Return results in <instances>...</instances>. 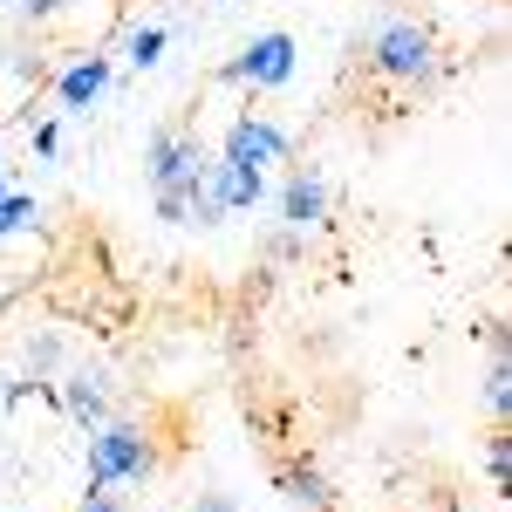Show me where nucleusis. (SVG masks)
Wrapping results in <instances>:
<instances>
[{
	"instance_id": "f257e3e1",
	"label": "nucleus",
	"mask_w": 512,
	"mask_h": 512,
	"mask_svg": "<svg viewBox=\"0 0 512 512\" xmlns=\"http://www.w3.org/2000/svg\"><path fill=\"white\" fill-rule=\"evenodd\" d=\"M437 35L431 21H417V14H390V21H376V35H369V69L383 82H403V89H424L437 82Z\"/></svg>"
},
{
	"instance_id": "f03ea898",
	"label": "nucleus",
	"mask_w": 512,
	"mask_h": 512,
	"mask_svg": "<svg viewBox=\"0 0 512 512\" xmlns=\"http://www.w3.org/2000/svg\"><path fill=\"white\" fill-rule=\"evenodd\" d=\"M158 472V444L144 437V424H123V417H103L89 431V465H82V485H144Z\"/></svg>"
},
{
	"instance_id": "7ed1b4c3",
	"label": "nucleus",
	"mask_w": 512,
	"mask_h": 512,
	"mask_svg": "<svg viewBox=\"0 0 512 512\" xmlns=\"http://www.w3.org/2000/svg\"><path fill=\"white\" fill-rule=\"evenodd\" d=\"M294 62H301L294 35H287V28H267V35H253L233 62H226V82H246V89H287V82H294Z\"/></svg>"
},
{
	"instance_id": "20e7f679",
	"label": "nucleus",
	"mask_w": 512,
	"mask_h": 512,
	"mask_svg": "<svg viewBox=\"0 0 512 512\" xmlns=\"http://www.w3.org/2000/svg\"><path fill=\"white\" fill-rule=\"evenodd\" d=\"M287 130H280L274 117H260V110H239L233 123H226V144H219V158L226 164H253V171H274V164H287Z\"/></svg>"
},
{
	"instance_id": "39448f33",
	"label": "nucleus",
	"mask_w": 512,
	"mask_h": 512,
	"mask_svg": "<svg viewBox=\"0 0 512 512\" xmlns=\"http://www.w3.org/2000/svg\"><path fill=\"white\" fill-rule=\"evenodd\" d=\"M144 164H151V192H171L205 171V144H198V130H151Z\"/></svg>"
},
{
	"instance_id": "423d86ee",
	"label": "nucleus",
	"mask_w": 512,
	"mask_h": 512,
	"mask_svg": "<svg viewBox=\"0 0 512 512\" xmlns=\"http://www.w3.org/2000/svg\"><path fill=\"white\" fill-rule=\"evenodd\" d=\"M110 76H117V62H110V55H82V62H69V69L55 76V103H62L69 117H89V110L103 103Z\"/></svg>"
},
{
	"instance_id": "0eeeda50",
	"label": "nucleus",
	"mask_w": 512,
	"mask_h": 512,
	"mask_svg": "<svg viewBox=\"0 0 512 512\" xmlns=\"http://www.w3.org/2000/svg\"><path fill=\"white\" fill-rule=\"evenodd\" d=\"M280 219H287L294 233H315L321 219H328V178L308 171V164H294L287 185H280Z\"/></svg>"
},
{
	"instance_id": "6e6552de",
	"label": "nucleus",
	"mask_w": 512,
	"mask_h": 512,
	"mask_svg": "<svg viewBox=\"0 0 512 512\" xmlns=\"http://www.w3.org/2000/svg\"><path fill=\"white\" fill-rule=\"evenodd\" d=\"M205 178H212V198H219L226 219H233V212H253V205L267 198V171H253V164H226L219 158Z\"/></svg>"
},
{
	"instance_id": "1a4fd4ad",
	"label": "nucleus",
	"mask_w": 512,
	"mask_h": 512,
	"mask_svg": "<svg viewBox=\"0 0 512 512\" xmlns=\"http://www.w3.org/2000/svg\"><path fill=\"white\" fill-rule=\"evenodd\" d=\"M55 396H62V410H69L76 424H89V431L110 417V376H103V369H76Z\"/></svg>"
},
{
	"instance_id": "9d476101",
	"label": "nucleus",
	"mask_w": 512,
	"mask_h": 512,
	"mask_svg": "<svg viewBox=\"0 0 512 512\" xmlns=\"http://www.w3.org/2000/svg\"><path fill=\"white\" fill-rule=\"evenodd\" d=\"M280 485H287V499H294V506H308V512H328V506H335V492H328V478H321L315 465H294Z\"/></svg>"
},
{
	"instance_id": "9b49d317",
	"label": "nucleus",
	"mask_w": 512,
	"mask_h": 512,
	"mask_svg": "<svg viewBox=\"0 0 512 512\" xmlns=\"http://www.w3.org/2000/svg\"><path fill=\"white\" fill-rule=\"evenodd\" d=\"M123 62H130V69H158L164 62V28H130V35H123Z\"/></svg>"
},
{
	"instance_id": "f8f14e48",
	"label": "nucleus",
	"mask_w": 512,
	"mask_h": 512,
	"mask_svg": "<svg viewBox=\"0 0 512 512\" xmlns=\"http://www.w3.org/2000/svg\"><path fill=\"white\" fill-rule=\"evenodd\" d=\"M506 403H512V369H506V335H499L492 342V376H485V410L506 417Z\"/></svg>"
},
{
	"instance_id": "ddd939ff",
	"label": "nucleus",
	"mask_w": 512,
	"mask_h": 512,
	"mask_svg": "<svg viewBox=\"0 0 512 512\" xmlns=\"http://www.w3.org/2000/svg\"><path fill=\"white\" fill-rule=\"evenodd\" d=\"M485 478H492V492H512V437L506 431L485 437Z\"/></svg>"
},
{
	"instance_id": "4468645a",
	"label": "nucleus",
	"mask_w": 512,
	"mask_h": 512,
	"mask_svg": "<svg viewBox=\"0 0 512 512\" xmlns=\"http://www.w3.org/2000/svg\"><path fill=\"white\" fill-rule=\"evenodd\" d=\"M41 212H35V192H0V239L7 233H28Z\"/></svg>"
},
{
	"instance_id": "2eb2a0df",
	"label": "nucleus",
	"mask_w": 512,
	"mask_h": 512,
	"mask_svg": "<svg viewBox=\"0 0 512 512\" xmlns=\"http://www.w3.org/2000/svg\"><path fill=\"white\" fill-rule=\"evenodd\" d=\"M55 362H62V342H55V335H41V342H28V376H48Z\"/></svg>"
},
{
	"instance_id": "dca6fc26",
	"label": "nucleus",
	"mask_w": 512,
	"mask_h": 512,
	"mask_svg": "<svg viewBox=\"0 0 512 512\" xmlns=\"http://www.w3.org/2000/svg\"><path fill=\"white\" fill-rule=\"evenodd\" d=\"M76 512H123L117 485H82V506H76Z\"/></svg>"
},
{
	"instance_id": "f3484780",
	"label": "nucleus",
	"mask_w": 512,
	"mask_h": 512,
	"mask_svg": "<svg viewBox=\"0 0 512 512\" xmlns=\"http://www.w3.org/2000/svg\"><path fill=\"white\" fill-rule=\"evenodd\" d=\"M301 239H308V233H294V226L274 233V239H267V260H294V253H301Z\"/></svg>"
},
{
	"instance_id": "a211bd4d",
	"label": "nucleus",
	"mask_w": 512,
	"mask_h": 512,
	"mask_svg": "<svg viewBox=\"0 0 512 512\" xmlns=\"http://www.w3.org/2000/svg\"><path fill=\"white\" fill-rule=\"evenodd\" d=\"M55 144H62V123H35V151L41 158H55Z\"/></svg>"
},
{
	"instance_id": "6ab92c4d",
	"label": "nucleus",
	"mask_w": 512,
	"mask_h": 512,
	"mask_svg": "<svg viewBox=\"0 0 512 512\" xmlns=\"http://www.w3.org/2000/svg\"><path fill=\"white\" fill-rule=\"evenodd\" d=\"M192 512H239V506L226 499V492H198V499H192Z\"/></svg>"
},
{
	"instance_id": "aec40b11",
	"label": "nucleus",
	"mask_w": 512,
	"mask_h": 512,
	"mask_svg": "<svg viewBox=\"0 0 512 512\" xmlns=\"http://www.w3.org/2000/svg\"><path fill=\"white\" fill-rule=\"evenodd\" d=\"M7 410H14V376L0 369V417H7Z\"/></svg>"
},
{
	"instance_id": "412c9836",
	"label": "nucleus",
	"mask_w": 512,
	"mask_h": 512,
	"mask_svg": "<svg viewBox=\"0 0 512 512\" xmlns=\"http://www.w3.org/2000/svg\"><path fill=\"white\" fill-rule=\"evenodd\" d=\"M21 7H28V14H55L62 0H21Z\"/></svg>"
},
{
	"instance_id": "4be33fe9",
	"label": "nucleus",
	"mask_w": 512,
	"mask_h": 512,
	"mask_svg": "<svg viewBox=\"0 0 512 512\" xmlns=\"http://www.w3.org/2000/svg\"><path fill=\"white\" fill-rule=\"evenodd\" d=\"M0 192H7V171H0Z\"/></svg>"
}]
</instances>
